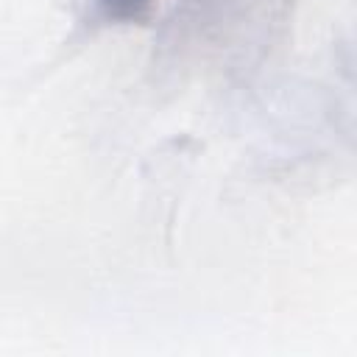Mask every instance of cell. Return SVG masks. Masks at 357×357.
<instances>
[{"label":"cell","mask_w":357,"mask_h":357,"mask_svg":"<svg viewBox=\"0 0 357 357\" xmlns=\"http://www.w3.org/2000/svg\"><path fill=\"white\" fill-rule=\"evenodd\" d=\"M156 0H84V14L78 22L81 33L95 36L106 28L139 25L151 17Z\"/></svg>","instance_id":"1"}]
</instances>
